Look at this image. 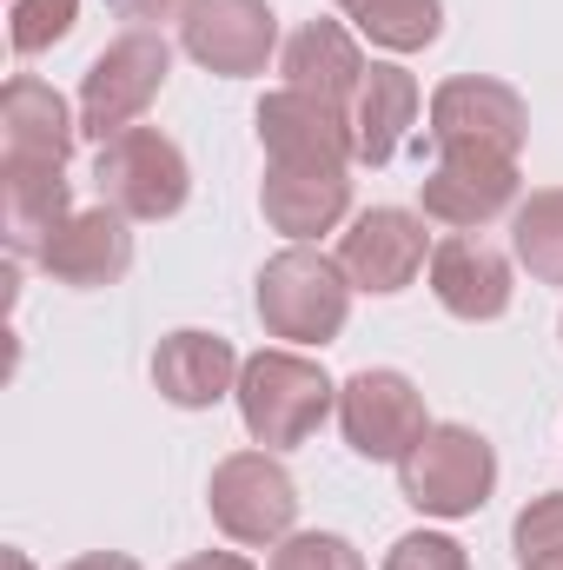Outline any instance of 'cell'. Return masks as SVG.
Masks as SVG:
<instances>
[{"mask_svg":"<svg viewBox=\"0 0 563 570\" xmlns=\"http://www.w3.org/2000/svg\"><path fill=\"white\" fill-rule=\"evenodd\" d=\"M345 312H352V279L338 259L312 253V246H292L279 253L266 273H259V318L273 338L292 345H325L345 332Z\"/></svg>","mask_w":563,"mask_h":570,"instance_id":"obj_1","label":"cell"},{"mask_svg":"<svg viewBox=\"0 0 563 570\" xmlns=\"http://www.w3.org/2000/svg\"><path fill=\"white\" fill-rule=\"evenodd\" d=\"M239 412H246V431L266 451L305 444L332 412V379L312 358H298V352H259L239 372Z\"/></svg>","mask_w":563,"mask_h":570,"instance_id":"obj_2","label":"cell"},{"mask_svg":"<svg viewBox=\"0 0 563 570\" xmlns=\"http://www.w3.org/2000/svg\"><path fill=\"white\" fill-rule=\"evenodd\" d=\"M398 478H405V498L424 518H471L497 484V458H491V444L477 431L431 425L412 444V458L398 464Z\"/></svg>","mask_w":563,"mask_h":570,"instance_id":"obj_3","label":"cell"},{"mask_svg":"<svg viewBox=\"0 0 563 570\" xmlns=\"http://www.w3.org/2000/svg\"><path fill=\"white\" fill-rule=\"evenodd\" d=\"M166 67H172V53H166V40L159 33H120L93 67H87V87H80V134H93V140H120V134H134V120L146 114V100L166 87Z\"/></svg>","mask_w":563,"mask_h":570,"instance_id":"obj_4","label":"cell"},{"mask_svg":"<svg viewBox=\"0 0 563 570\" xmlns=\"http://www.w3.org/2000/svg\"><path fill=\"white\" fill-rule=\"evenodd\" d=\"M93 186L113 213L127 219H172L186 206V159L179 146L166 140L159 127H134L120 140L100 146V166H93Z\"/></svg>","mask_w":563,"mask_h":570,"instance_id":"obj_5","label":"cell"},{"mask_svg":"<svg viewBox=\"0 0 563 570\" xmlns=\"http://www.w3.org/2000/svg\"><path fill=\"white\" fill-rule=\"evenodd\" d=\"M298 518V491L266 451H239L213 471V524L239 544H273Z\"/></svg>","mask_w":563,"mask_h":570,"instance_id":"obj_6","label":"cell"},{"mask_svg":"<svg viewBox=\"0 0 563 570\" xmlns=\"http://www.w3.org/2000/svg\"><path fill=\"white\" fill-rule=\"evenodd\" d=\"M338 419H345L352 451L372 458V464H405L412 444L431 431L424 425L418 385H412L405 372H358V379L345 385V399H338Z\"/></svg>","mask_w":563,"mask_h":570,"instance_id":"obj_7","label":"cell"},{"mask_svg":"<svg viewBox=\"0 0 563 570\" xmlns=\"http://www.w3.org/2000/svg\"><path fill=\"white\" fill-rule=\"evenodd\" d=\"M179 33H186V53L226 80L259 73L273 60V40H279L266 0H186Z\"/></svg>","mask_w":563,"mask_h":570,"instance_id":"obj_8","label":"cell"},{"mask_svg":"<svg viewBox=\"0 0 563 570\" xmlns=\"http://www.w3.org/2000/svg\"><path fill=\"white\" fill-rule=\"evenodd\" d=\"M511 199H517V159L477 153V146H444L437 173L424 179V213L444 219V226H457V233L497 219Z\"/></svg>","mask_w":563,"mask_h":570,"instance_id":"obj_9","label":"cell"},{"mask_svg":"<svg viewBox=\"0 0 563 570\" xmlns=\"http://www.w3.org/2000/svg\"><path fill=\"white\" fill-rule=\"evenodd\" d=\"M524 100L504 80H444L431 100V140L444 146H477V153H504L517 159L524 146Z\"/></svg>","mask_w":563,"mask_h":570,"instance_id":"obj_10","label":"cell"},{"mask_svg":"<svg viewBox=\"0 0 563 570\" xmlns=\"http://www.w3.org/2000/svg\"><path fill=\"white\" fill-rule=\"evenodd\" d=\"M338 266L358 292H405L424 266V219L398 213V206L358 213L345 246H338Z\"/></svg>","mask_w":563,"mask_h":570,"instance_id":"obj_11","label":"cell"},{"mask_svg":"<svg viewBox=\"0 0 563 570\" xmlns=\"http://www.w3.org/2000/svg\"><path fill=\"white\" fill-rule=\"evenodd\" d=\"M266 219L279 226L285 239H318L345 219L352 206V179L345 166H305V159H273L266 193H259Z\"/></svg>","mask_w":563,"mask_h":570,"instance_id":"obj_12","label":"cell"},{"mask_svg":"<svg viewBox=\"0 0 563 570\" xmlns=\"http://www.w3.org/2000/svg\"><path fill=\"white\" fill-rule=\"evenodd\" d=\"M259 140H266L273 159H305V166H345V159H358L352 120L332 114V107L312 100V94H292V87H279V94L259 107Z\"/></svg>","mask_w":563,"mask_h":570,"instance_id":"obj_13","label":"cell"},{"mask_svg":"<svg viewBox=\"0 0 563 570\" xmlns=\"http://www.w3.org/2000/svg\"><path fill=\"white\" fill-rule=\"evenodd\" d=\"M40 266L60 285H113L134 266V233H127V213L100 206V213H73L47 246H40Z\"/></svg>","mask_w":563,"mask_h":570,"instance_id":"obj_14","label":"cell"},{"mask_svg":"<svg viewBox=\"0 0 563 570\" xmlns=\"http://www.w3.org/2000/svg\"><path fill=\"white\" fill-rule=\"evenodd\" d=\"M358 80H365V53L352 47V33L338 20H312V27L292 33V47H285V87L292 94H312V100H325L332 114L352 120Z\"/></svg>","mask_w":563,"mask_h":570,"instance_id":"obj_15","label":"cell"},{"mask_svg":"<svg viewBox=\"0 0 563 570\" xmlns=\"http://www.w3.org/2000/svg\"><path fill=\"white\" fill-rule=\"evenodd\" d=\"M431 292L457 318H504V305H511V266L484 239L457 233V239H444L431 253Z\"/></svg>","mask_w":563,"mask_h":570,"instance_id":"obj_16","label":"cell"},{"mask_svg":"<svg viewBox=\"0 0 563 570\" xmlns=\"http://www.w3.org/2000/svg\"><path fill=\"white\" fill-rule=\"evenodd\" d=\"M0 127H7V166H67L73 153V120H67V100L20 73L0 100Z\"/></svg>","mask_w":563,"mask_h":570,"instance_id":"obj_17","label":"cell"},{"mask_svg":"<svg viewBox=\"0 0 563 570\" xmlns=\"http://www.w3.org/2000/svg\"><path fill=\"white\" fill-rule=\"evenodd\" d=\"M233 372H239V358H233V345H226L219 332H172V338H159V352H152V385H159L172 405H186V412L219 405L226 385H233Z\"/></svg>","mask_w":563,"mask_h":570,"instance_id":"obj_18","label":"cell"},{"mask_svg":"<svg viewBox=\"0 0 563 570\" xmlns=\"http://www.w3.org/2000/svg\"><path fill=\"white\" fill-rule=\"evenodd\" d=\"M412 120H418V80L405 67H365L358 100H352V146H358V159L385 166L405 146Z\"/></svg>","mask_w":563,"mask_h":570,"instance_id":"obj_19","label":"cell"},{"mask_svg":"<svg viewBox=\"0 0 563 570\" xmlns=\"http://www.w3.org/2000/svg\"><path fill=\"white\" fill-rule=\"evenodd\" d=\"M338 7L358 20V33H372L392 53H412V47L437 40V0H338Z\"/></svg>","mask_w":563,"mask_h":570,"instance_id":"obj_20","label":"cell"},{"mask_svg":"<svg viewBox=\"0 0 563 570\" xmlns=\"http://www.w3.org/2000/svg\"><path fill=\"white\" fill-rule=\"evenodd\" d=\"M511 233H517V259L544 285H563V193H531Z\"/></svg>","mask_w":563,"mask_h":570,"instance_id":"obj_21","label":"cell"},{"mask_svg":"<svg viewBox=\"0 0 563 570\" xmlns=\"http://www.w3.org/2000/svg\"><path fill=\"white\" fill-rule=\"evenodd\" d=\"M517 558H524V570H563V491L537 498L517 518Z\"/></svg>","mask_w":563,"mask_h":570,"instance_id":"obj_22","label":"cell"},{"mask_svg":"<svg viewBox=\"0 0 563 570\" xmlns=\"http://www.w3.org/2000/svg\"><path fill=\"white\" fill-rule=\"evenodd\" d=\"M273 570H365V564H358V551L345 538L305 531V538H285L279 551H273Z\"/></svg>","mask_w":563,"mask_h":570,"instance_id":"obj_23","label":"cell"},{"mask_svg":"<svg viewBox=\"0 0 563 570\" xmlns=\"http://www.w3.org/2000/svg\"><path fill=\"white\" fill-rule=\"evenodd\" d=\"M73 7H80V0H13V47H20V53L53 47V40L73 27Z\"/></svg>","mask_w":563,"mask_h":570,"instance_id":"obj_24","label":"cell"},{"mask_svg":"<svg viewBox=\"0 0 563 570\" xmlns=\"http://www.w3.org/2000/svg\"><path fill=\"white\" fill-rule=\"evenodd\" d=\"M385 570H471V564H464V551H457L451 538H437V531H412V538L392 544Z\"/></svg>","mask_w":563,"mask_h":570,"instance_id":"obj_25","label":"cell"},{"mask_svg":"<svg viewBox=\"0 0 563 570\" xmlns=\"http://www.w3.org/2000/svg\"><path fill=\"white\" fill-rule=\"evenodd\" d=\"M179 570H253L246 558H233V551H206V558H186Z\"/></svg>","mask_w":563,"mask_h":570,"instance_id":"obj_26","label":"cell"},{"mask_svg":"<svg viewBox=\"0 0 563 570\" xmlns=\"http://www.w3.org/2000/svg\"><path fill=\"white\" fill-rule=\"evenodd\" d=\"M113 13H127V20H152V13H166L172 0H107Z\"/></svg>","mask_w":563,"mask_h":570,"instance_id":"obj_27","label":"cell"},{"mask_svg":"<svg viewBox=\"0 0 563 570\" xmlns=\"http://www.w3.org/2000/svg\"><path fill=\"white\" fill-rule=\"evenodd\" d=\"M67 570H140V564L120 558V551H93V558H80V564H67Z\"/></svg>","mask_w":563,"mask_h":570,"instance_id":"obj_28","label":"cell"},{"mask_svg":"<svg viewBox=\"0 0 563 570\" xmlns=\"http://www.w3.org/2000/svg\"><path fill=\"white\" fill-rule=\"evenodd\" d=\"M7 564H13V570H27V558H20V551H13V558H7Z\"/></svg>","mask_w":563,"mask_h":570,"instance_id":"obj_29","label":"cell"}]
</instances>
